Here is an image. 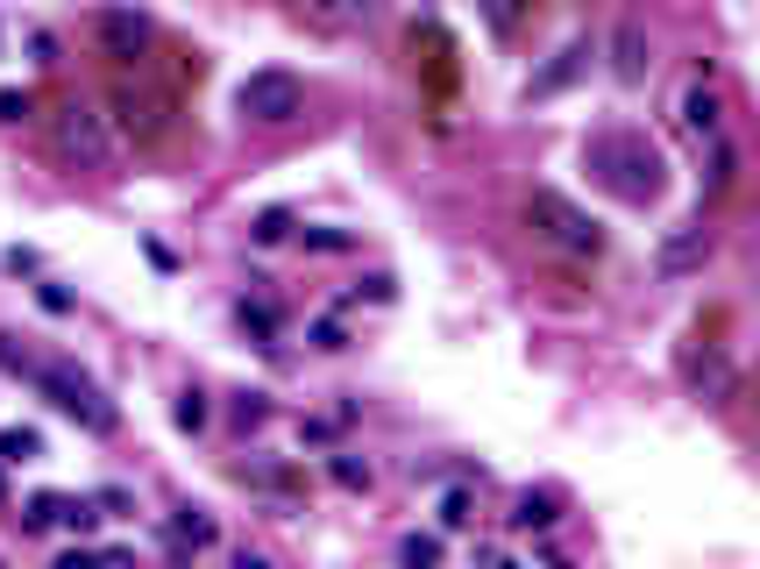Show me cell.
Here are the masks:
<instances>
[{"label":"cell","mask_w":760,"mask_h":569,"mask_svg":"<svg viewBox=\"0 0 760 569\" xmlns=\"http://www.w3.org/2000/svg\"><path fill=\"white\" fill-rule=\"evenodd\" d=\"M235 114L257 122V128L299 122V114H306V79H292V72H249L242 86H235Z\"/></svg>","instance_id":"5b68a950"},{"label":"cell","mask_w":760,"mask_h":569,"mask_svg":"<svg viewBox=\"0 0 760 569\" xmlns=\"http://www.w3.org/2000/svg\"><path fill=\"white\" fill-rule=\"evenodd\" d=\"M441 527L448 534L477 527V492H469V484H448V492H441Z\"/></svg>","instance_id":"2e32d148"},{"label":"cell","mask_w":760,"mask_h":569,"mask_svg":"<svg viewBox=\"0 0 760 569\" xmlns=\"http://www.w3.org/2000/svg\"><path fill=\"white\" fill-rule=\"evenodd\" d=\"M739 178V149L725 143V136H711V193H725Z\"/></svg>","instance_id":"603a6c76"},{"label":"cell","mask_w":760,"mask_h":569,"mask_svg":"<svg viewBox=\"0 0 760 569\" xmlns=\"http://www.w3.org/2000/svg\"><path fill=\"white\" fill-rule=\"evenodd\" d=\"M171 421H178L185 434H199V427H207V399H199V392H178V406H171Z\"/></svg>","instance_id":"484cf974"},{"label":"cell","mask_w":760,"mask_h":569,"mask_svg":"<svg viewBox=\"0 0 760 569\" xmlns=\"http://www.w3.org/2000/svg\"><path fill=\"white\" fill-rule=\"evenodd\" d=\"M93 506H100V520H122V513L135 506V498H128V492H114V484H107V492H93Z\"/></svg>","instance_id":"4316f807"},{"label":"cell","mask_w":760,"mask_h":569,"mask_svg":"<svg viewBox=\"0 0 760 569\" xmlns=\"http://www.w3.org/2000/svg\"><path fill=\"white\" fill-rule=\"evenodd\" d=\"M504 520H512L519 534H548L554 520H562V506H554V492H519V506L504 513Z\"/></svg>","instance_id":"4fadbf2b"},{"label":"cell","mask_w":760,"mask_h":569,"mask_svg":"<svg viewBox=\"0 0 760 569\" xmlns=\"http://www.w3.org/2000/svg\"><path fill=\"white\" fill-rule=\"evenodd\" d=\"M647 64H654L647 29H639V22H618V29H612V79H618V86H639V79H647Z\"/></svg>","instance_id":"30bf717a"},{"label":"cell","mask_w":760,"mask_h":569,"mask_svg":"<svg viewBox=\"0 0 760 569\" xmlns=\"http://www.w3.org/2000/svg\"><path fill=\"white\" fill-rule=\"evenodd\" d=\"M249 236H257V242H292V214H284V207H263L257 221H249Z\"/></svg>","instance_id":"cb8c5ba5"},{"label":"cell","mask_w":760,"mask_h":569,"mask_svg":"<svg viewBox=\"0 0 760 569\" xmlns=\"http://www.w3.org/2000/svg\"><path fill=\"white\" fill-rule=\"evenodd\" d=\"M477 8H483V22H491V37H504V43H512L519 29H527L533 0H477Z\"/></svg>","instance_id":"5bb4252c"},{"label":"cell","mask_w":760,"mask_h":569,"mask_svg":"<svg viewBox=\"0 0 760 569\" xmlns=\"http://www.w3.org/2000/svg\"><path fill=\"white\" fill-rule=\"evenodd\" d=\"M114 114H122L128 143H143V149H157L178 128V100L164 86H149V79H122V86H114Z\"/></svg>","instance_id":"8992f818"},{"label":"cell","mask_w":760,"mask_h":569,"mask_svg":"<svg viewBox=\"0 0 760 569\" xmlns=\"http://www.w3.org/2000/svg\"><path fill=\"white\" fill-rule=\"evenodd\" d=\"M327 477L342 484V492H369V484H377V470H369L363 456H327Z\"/></svg>","instance_id":"44dd1931"},{"label":"cell","mask_w":760,"mask_h":569,"mask_svg":"<svg viewBox=\"0 0 760 569\" xmlns=\"http://www.w3.org/2000/svg\"><path fill=\"white\" fill-rule=\"evenodd\" d=\"M214 541H221V520H214L207 506H178L171 513V548H178V556H185V548H214Z\"/></svg>","instance_id":"7c38bea8"},{"label":"cell","mask_w":760,"mask_h":569,"mask_svg":"<svg viewBox=\"0 0 760 569\" xmlns=\"http://www.w3.org/2000/svg\"><path fill=\"white\" fill-rule=\"evenodd\" d=\"M590 58H597V50H590V37H569V43H562V50H554V58L527 79V100H554V93H569V86H576V79L590 72Z\"/></svg>","instance_id":"9c48e42d"},{"label":"cell","mask_w":760,"mask_h":569,"mask_svg":"<svg viewBox=\"0 0 760 569\" xmlns=\"http://www.w3.org/2000/svg\"><path fill=\"white\" fill-rule=\"evenodd\" d=\"M527 221L540 228V242L569 249V257H590V263L604 257V228L590 221V214H583V207H576L569 193H554V186H540V193L527 199Z\"/></svg>","instance_id":"277c9868"},{"label":"cell","mask_w":760,"mask_h":569,"mask_svg":"<svg viewBox=\"0 0 760 569\" xmlns=\"http://www.w3.org/2000/svg\"><path fill=\"white\" fill-rule=\"evenodd\" d=\"M697 257H711V236H704V228H689V236H675V242L662 249V263H668V271H689Z\"/></svg>","instance_id":"ffe728a7"},{"label":"cell","mask_w":760,"mask_h":569,"mask_svg":"<svg viewBox=\"0 0 760 569\" xmlns=\"http://www.w3.org/2000/svg\"><path fill=\"white\" fill-rule=\"evenodd\" d=\"M37 299H43L50 313H72V292H64V284H37Z\"/></svg>","instance_id":"f546056e"},{"label":"cell","mask_w":760,"mask_h":569,"mask_svg":"<svg viewBox=\"0 0 760 569\" xmlns=\"http://www.w3.org/2000/svg\"><path fill=\"white\" fill-rule=\"evenodd\" d=\"M306 334H313V349H327V356H342V349H348V321H342V313H320Z\"/></svg>","instance_id":"7402d4cb"},{"label":"cell","mask_w":760,"mask_h":569,"mask_svg":"<svg viewBox=\"0 0 760 569\" xmlns=\"http://www.w3.org/2000/svg\"><path fill=\"white\" fill-rule=\"evenodd\" d=\"M37 456H43L37 427H0V463H37Z\"/></svg>","instance_id":"ac0fdd59"},{"label":"cell","mask_w":760,"mask_h":569,"mask_svg":"<svg viewBox=\"0 0 760 569\" xmlns=\"http://www.w3.org/2000/svg\"><path fill=\"white\" fill-rule=\"evenodd\" d=\"M29 384H37V392H43L58 413H72V421L86 427V434H114V421H122V413L107 406V392H100V384H93L86 371H79V363L37 356V363H29Z\"/></svg>","instance_id":"3957f363"},{"label":"cell","mask_w":760,"mask_h":569,"mask_svg":"<svg viewBox=\"0 0 760 569\" xmlns=\"http://www.w3.org/2000/svg\"><path fill=\"white\" fill-rule=\"evenodd\" d=\"M299 442H334V421H299Z\"/></svg>","instance_id":"1f68e13d"},{"label":"cell","mask_w":760,"mask_h":569,"mask_svg":"<svg viewBox=\"0 0 760 569\" xmlns=\"http://www.w3.org/2000/svg\"><path fill=\"white\" fill-rule=\"evenodd\" d=\"M448 556V541L441 534H398V562H413V569H434Z\"/></svg>","instance_id":"e0dca14e"},{"label":"cell","mask_w":760,"mask_h":569,"mask_svg":"<svg viewBox=\"0 0 760 569\" xmlns=\"http://www.w3.org/2000/svg\"><path fill=\"white\" fill-rule=\"evenodd\" d=\"M590 172H604V186L626 199V207H647V199H662V186H668L662 149L647 136H633V128H612V136L590 143Z\"/></svg>","instance_id":"6da1fadb"},{"label":"cell","mask_w":760,"mask_h":569,"mask_svg":"<svg viewBox=\"0 0 760 569\" xmlns=\"http://www.w3.org/2000/svg\"><path fill=\"white\" fill-rule=\"evenodd\" d=\"M22 114H29V93L8 86V93H0V122H22Z\"/></svg>","instance_id":"f1b7e54d"},{"label":"cell","mask_w":760,"mask_h":569,"mask_svg":"<svg viewBox=\"0 0 760 569\" xmlns=\"http://www.w3.org/2000/svg\"><path fill=\"white\" fill-rule=\"evenodd\" d=\"M58 506H64V498L37 492V498H29V506H22V527H29V534H50V527H58Z\"/></svg>","instance_id":"d4e9b609"},{"label":"cell","mask_w":760,"mask_h":569,"mask_svg":"<svg viewBox=\"0 0 760 569\" xmlns=\"http://www.w3.org/2000/svg\"><path fill=\"white\" fill-rule=\"evenodd\" d=\"M235 321L257 334V342H278V334H284V313L270 307V299H242V307H235Z\"/></svg>","instance_id":"9a60e30c"},{"label":"cell","mask_w":760,"mask_h":569,"mask_svg":"<svg viewBox=\"0 0 760 569\" xmlns=\"http://www.w3.org/2000/svg\"><path fill=\"white\" fill-rule=\"evenodd\" d=\"M683 128H689L697 143L725 136V100H718L711 86H689V93H683Z\"/></svg>","instance_id":"8fae6325"},{"label":"cell","mask_w":760,"mask_h":569,"mask_svg":"<svg viewBox=\"0 0 760 569\" xmlns=\"http://www.w3.org/2000/svg\"><path fill=\"white\" fill-rule=\"evenodd\" d=\"M29 50H37V64H58V37H50V29H37V37H29Z\"/></svg>","instance_id":"4dcf8cb0"},{"label":"cell","mask_w":760,"mask_h":569,"mask_svg":"<svg viewBox=\"0 0 760 569\" xmlns=\"http://www.w3.org/2000/svg\"><path fill=\"white\" fill-rule=\"evenodd\" d=\"M369 14H377V0H292V22L313 37H356Z\"/></svg>","instance_id":"ba28073f"},{"label":"cell","mask_w":760,"mask_h":569,"mask_svg":"<svg viewBox=\"0 0 760 569\" xmlns=\"http://www.w3.org/2000/svg\"><path fill=\"white\" fill-rule=\"evenodd\" d=\"M86 37H93V50L107 64H143L149 58V43H157V29H149V14H135V8H100V14H86Z\"/></svg>","instance_id":"52a82bcc"},{"label":"cell","mask_w":760,"mask_h":569,"mask_svg":"<svg viewBox=\"0 0 760 569\" xmlns=\"http://www.w3.org/2000/svg\"><path fill=\"white\" fill-rule=\"evenodd\" d=\"M50 149H58L72 172H93V178H114V164H122V143H114L107 114H100L93 100H58V107H50Z\"/></svg>","instance_id":"7a4b0ae2"},{"label":"cell","mask_w":760,"mask_h":569,"mask_svg":"<svg viewBox=\"0 0 760 569\" xmlns=\"http://www.w3.org/2000/svg\"><path fill=\"white\" fill-rule=\"evenodd\" d=\"M299 242L313 249V257H348V249H356V236H348V228H292Z\"/></svg>","instance_id":"d6986e66"},{"label":"cell","mask_w":760,"mask_h":569,"mask_svg":"<svg viewBox=\"0 0 760 569\" xmlns=\"http://www.w3.org/2000/svg\"><path fill=\"white\" fill-rule=\"evenodd\" d=\"M356 299H377V307H392V299H398V284L377 271V278H363V284H356Z\"/></svg>","instance_id":"83f0119b"}]
</instances>
